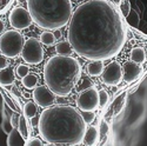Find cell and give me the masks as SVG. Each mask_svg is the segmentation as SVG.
<instances>
[{
  "mask_svg": "<svg viewBox=\"0 0 147 146\" xmlns=\"http://www.w3.org/2000/svg\"><path fill=\"white\" fill-rule=\"evenodd\" d=\"M80 112H81V114L84 117V120L86 121V124H91L92 121L94 120V118H95L94 112H86V111H80Z\"/></svg>",
  "mask_w": 147,
  "mask_h": 146,
  "instance_id": "4316f807",
  "label": "cell"
},
{
  "mask_svg": "<svg viewBox=\"0 0 147 146\" xmlns=\"http://www.w3.org/2000/svg\"><path fill=\"white\" fill-rule=\"evenodd\" d=\"M9 24L14 30H25L32 25V17L27 8L16 7L9 13Z\"/></svg>",
  "mask_w": 147,
  "mask_h": 146,
  "instance_id": "ba28073f",
  "label": "cell"
},
{
  "mask_svg": "<svg viewBox=\"0 0 147 146\" xmlns=\"http://www.w3.org/2000/svg\"><path fill=\"white\" fill-rule=\"evenodd\" d=\"M38 130L46 143L77 146L84 143L87 124L78 108L69 105H55L41 112Z\"/></svg>",
  "mask_w": 147,
  "mask_h": 146,
  "instance_id": "7a4b0ae2",
  "label": "cell"
},
{
  "mask_svg": "<svg viewBox=\"0 0 147 146\" xmlns=\"http://www.w3.org/2000/svg\"><path fill=\"white\" fill-rule=\"evenodd\" d=\"M38 81H39V78L34 73H28L26 77L22 78V85L27 90H34L36 87V85H38Z\"/></svg>",
  "mask_w": 147,
  "mask_h": 146,
  "instance_id": "ac0fdd59",
  "label": "cell"
},
{
  "mask_svg": "<svg viewBox=\"0 0 147 146\" xmlns=\"http://www.w3.org/2000/svg\"><path fill=\"white\" fill-rule=\"evenodd\" d=\"M16 77H14V71L11 67H6L0 70V85L3 86H9L14 82Z\"/></svg>",
  "mask_w": 147,
  "mask_h": 146,
  "instance_id": "5bb4252c",
  "label": "cell"
},
{
  "mask_svg": "<svg viewBox=\"0 0 147 146\" xmlns=\"http://www.w3.org/2000/svg\"><path fill=\"white\" fill-rule=\"evenodd\" d=\"M19 3H25V1H27V0H18Z\"/></svg>",
  "mask_w": 147,
  "mask_h": 146,
  "instance_id": "ab89813d",
  "label": "cell"
},
{
  "mask_svg": "<svg viewBox=\"0 0 147 146\" xmlns=\"http://www.w3.org/2000/svg\"><path fill=\"white\" fill-rule=\"evenodd\" d=\"M109 101V95L106 90L99 91V107H105Z\"/></svg>",
  "mask_w": 147,
  "mask_h": 146,
  "instance_id": "cb8c5ba5",
  "label": "cell"
},
{
  "mask_svg": "<svg viewBox=\"0 0 147 146\" xmlns=\"http://www.w3.org/2000/svg\"><path fill=\"white\" fill-rule=\"evenodd\" d=\"M26 3L32 20L42 30L63 28L73 14L71 0H27Z\"/></svg>",
  "mask_w": 147,
  "mask_h": 146,
  "instance_id": "277c9868",
  "label": "cell"
},
{
  "mask_svg": "<svg viewBox=\"0 0 147 146\" xmlns=\"http://www.w3.org/2000/svg\"><path fill=\"white\" fill-rule=\"evenodd\" d=\"M142 73V67L140 64H137L134 62H126L122 67V78L127 82H133L134 80H137L140 74Z\"/></svg>",
  "mask_w": 147,
  "mask_h": 146,
  "instance_id": "8fae6325",
  "label": "cell"
},
{
  "mask_svg": "<svg viewBox=\"0 0 147 146\" xmlns=\"http://www.w3.org/2000/svg\"><path fill=\"white\" fill-rule=\"evenodd\" d=\"M27 146H42V141L39 138H33L28 141Z\"/></svg>",
  "mask_w": 147,
  "mask_h": 146,
  "instance_id": "f546056e",
  "label": "cell"
},
{
  "mask_svg": "<svg viewBox=\"0 0 147 146\" xmlns=\"http://www.w3.org/2000/svg\"><path fill=\"white\" fill-rule=\"evenodd\" d=\"M31 119H32V125H38V124H39V118L33 117V118H31Z\"/></svg>",
  "mask_w": 147,
  "mask_h": 146,
  "instance_id": "d590c367",
  "label": "cell"
},
{
  "mask_svg": "<svg viewBox=\"0 0 147 146\" xmlns=\"http://www.w3.org/2000/svg\"><path fill=\"white\" fill-rule=\"evenodd\" d=\"M21 58L28 65H39L44 60V48L41 41L35 38H28L24 44Z\"/></svg>",
  "mask_w": 147,
  "mask_h": 146,
  "instance_id": "8992f818",
  "label": "cell"
},
{
  "mask_svg": "<svg viewBox=\"0 0 147 146\" xmlns=\"http://www.w3.org/2000/svg\"><path fill=\"white\" fill-rule=\"evenodd\" d=\"M20 116L21 114H19L18 112H13V114L11 116V123H12V125H13V127H18Z\"/></svg>",
  "mask_w": 147,
  "mask_h": 146,
  "instance_id": "f1b7e54d",
  "label": "cell"
},
{
  "mask_svg": "<svg viewBox=\"0 0 147 146\" xmlns=\"http://www.w3.org/2000/svg\"><path fill=\"white\" fill-rule=\"evenodd\" d=\"M24 36L18 30H9L0 35V52L6 58H17L21 54Z\"/></svg>",
  "mask_w": 147,
  "mask_h": 146,
  "instance_id": "5b68a950",
  "label": "cell"
},
{
  "mask_svg": "<svg viewBox=\"0 0 147 146\" xmlns=\"http://www.w3.org/2000/svg\"><path fill=\"white\" fill-rule=\"evenodd\" d=\"M0 146H7V133L0 126Z\"/></svg>",
  "mask_w": 147,
  "mask_h": 146,
  "instance_id": "83f0119b",
  "label": "cell"
},
{
  "mask_svg": "<svg viewBox=\"0 0 147 146\" xmlns=\"http://www.w3.org/2000/svg\"><path fill=\"white\" fill-rule=\"evenodd\" d=\"M112 1H113V4H115V5H120L121 0H112Z\"/></svg>",
  "mask_w": 147,
  "mask_h": 146,
  "instance_id": "74e56055",
  "label": "cell"
},
{
  "mask_svg": "<svg viewBox=\"0 0 147 146\" xmlns=\"http://www.w3.org/2000/svg\"><path fill=\"white\" fill-rule=\"evenodd\" d=\"M8 67V62L5 55H0V70Z\"/></svg>",
  "mask_w": 147,
  "mask_h": 146,
  "instance_id": "4dcf8cb0",
  "label": "cell"
},
{
  "mask_svg": "<svg viewBox=\"0 0 147 146\" xmlns=\"http://www.w3.org/2000/svg\"><path fill=\"white\" fill-rule=\"evenodd\" d=\"M126 18H127V22L132 27L137 28V27L139 26V20H140V18H139V14H138V12H137L136 9H131L129 13H128V16H127Z\"/></svg>",
  "mask_w": 147,
  "mask_h": 146,
  "instance_id": "44dd1931",
  "label": "cell"
},
{
  "mask_svg": "<svg viewBox=\"0 0 147 146\" xmlns=\"http://www.w3.org/2000/svg\"><path fill=\"white\" fill-rule=\"evenodd\" d=\"M7 146H25V138L16 127L7 135Z\"/></svg>",
  "mask_w": 147,
  "mask_h": 146,
  "instance_id": "7c38bea8",
  "label": "cell"
},
{
  "mask_svg": "<svg viewBox=\"0 0 147 146\" xmlns=\"http://www.w3.org/2000/svg\"><path fill=\"white\" fill-rule=\"evenodd\" d=\"M5 31V24L3 20H0V34H3Z\"/></svg>",
  "mask_w": 147,
  "mask_h": 146,
  "instance_id": "e575fe53",
  "label": "cell"
},
{
  "mask_svg": "<svg viewBox=\"0 0 147 146\" xmlns=\"http://www.w3.org/2000/svg\"><path fill=\"white\" fill-rule=\"evenodd\" d=\"M131 60L137 64H144L147 57H146V52H145V48L142 47H134L133 50L131 51Z\"/></svg>",
  "mask_w": 147,
  "mask_h": 146,
  "instance_id": "9a60e30c",
  "label": "cell"
},
{
  "mask_svg": "<svg viewBox=\"0 0 147 146\" xmlns=\"http://www.w3.org/2000/svg\"><path fill=\"white\" fill-rule=\"evenodd\" d=\"M18 130H19V132L21 133V136L25 139L28 137V127H27V121H26L25 116H20L19 124H18Z\"/></svg>",
  "mask_w": 147,
  "mask_h": 146,
  "instance_id": "7402d4cb",
  "label": "cell"
},
{
  "mask_svg": "<svg viewBox=\"0 0 147 146\" xmlns=\"http://www.w3.org/2000/svg\"><path fill=\"white\" fill-rule=\"evenodd\" d=\"M72 51H73V48L69 44V41H60L55 45V52L59 54V55H65V57H68L72 54Z\"/></svg>",
  "mask_w": 147,
  "mask_h": 146,
  "instance_id": "e0dca14e",
  "label": "cell"
},
{
  "mask_svg": "<svg viewBox=\"0 0 147 146\" xmlns=\"http://www.w3.org/2000/svg\"><path fill=\"white\" fill-rule=\"evenodd\" d=\"M126 28L115 6L107 0H90L78 6L68 22L67 39L79 57L109 60L126 44Z\"/></svg>",
  "mask_w": 147,
  "mask_h": 146,
  "instance_id": "6da1fadb",
  "label": "cell"
},
{
  "mask_svg": "<svg viewBox=\"0 0 147 146\" xmlns=\"http://www.w3.org/2000/svg\"><path fill=\"white\" fill-rule=\"evenodd\" d=\"M40 41H41V44H44L46 46H53L57 43V39L52 32L45 31L40 34Z\"/></svg>",
  "mask_w": 147,
  "mask_h": 146,
  "instance_id": "ffe728a7",
  "label": "cell"
},
{
  "mask_svg": "<svg viewBox=\"0 0 147 146\" xmlns=\"http://www.w3.org/2000/svg\"><path fill=\"white\" fill-rule=\"evenodd\" d=\"M145 52H146V57H147V43H146V45H145Z\"/></svg>",
  "mask_w": 147,
  "mask_h": 146,
  "instance_id": "f35d334b",
  "label": "cell"
},
{
  "mask_svg": "<svg viewBox=\"0 0 147 146\" xmlns=\"http://www.w3.org/2000/svg\"><path fill=\"white\" fill-rule=\"evenodd\" d=\"M120 9L122 12V14H124L125 17L128 16L129 13V11H131V4H129V0H121V3H120Z\"/></svg>",
  "mask_w": 147,
  "mask_h": 146,
  "instance_id": "484cf974",
  "label": "cell"
},
{
  "mask_svg": "<svg viewBox=\"0 0 147 146\" xmlns=\"http://www.w3.org/2000/svg\"><path fill=\"white\" fill-rule=\"evenodd\" d=\"M4 98H5V101L7 103V105H8V106H9V107H11V108L14 111V110H16V106H14V104H13V103L11 101V99L8 98V97H6V95H4Z\"/></svg>",
  "mask_w": 147,
  "mask_h": 146,
  "instance_id": "1f68e13d",
  "label": "cell"
},
{
  "mask_svg": "<svg viewBox=\"0 0 147 146\" xmlns=\"http://www.w3.org/2000/svg\"><path fill=\"white\" fill-rule=\"evenodd\" d=\"M80 76L81 66L71 55H54L44 67L45 84L57 97H67L77 86Z\"/></svg>",
  "mask_w": 147,
  "mask_h": 146,
  "instance_id": "3957f363",
  "label": "cell"
},
{
  "mask_svg": "<svg viewBox=\"0 0 147 146\" xmlns=\"http://www.w3.org/2000/svg\"><path fill=\"white\" fill-rule=\"evenodd\" d=\"M77 107L86 112L96 111L99 108V91L93 86L81 91L77 98Z\"/></svg>",
  "mask_w": 147,
  "mask_h": 146,
  "instance_id": "52a82bcc",
  "label": "cell"
},
{
  "mask_svg": "<svg viewBox=\"0 0 147 146\" xmlns=\"http://www.w3.org/2000/svg\"><path fill=\"white\" fill-rule=\"evenodd\" d=\"M104 62L101 60H92V62L86 66V71L88 73V76L91 77H99L104 72Z\"/></svg>",
  "mask_w": 147,
  "mask_h": 146,
  "instance_id": "4fadbf2b",
  "label": "cell"
},
{
  "mask_svg": "<svg viewBox=\"0 0 147 146\" xmlns=\"http://www.w3.org/2000/svg\"><path fill=\"white\" fill-rule=\"evenodd\" d=\"M33 99L34 103L40 107H50L55 101V94L48 89L47 86H36L33 90Z\"/></svg>",
  "mask_w": 147,
  "mask_h": 146,
  "instance_id": "30bf717a",
  "label": "cell"
},
{
  "mask_svg": "<svg viewBox=\"0 0 147 146\" xmlns=\"http://www.w3.org/2000/svg\"><path fill=\"white\" fill-rule=\"evenodd\" d=\"M45 146H68L67 144H54V143H47Z\"/></svg>",
  "mask_w": 147,
  "mask_h": 146,
  "instance_id": "836d02e7",
  "label": "cell"
},
{
  "mask_svg": "<svg viewBox=\"0 0 147 146\" xmlns=\"http://www.w3.org/2000/svg\"><path fill=\"white\" fill-rule=\"evenodd\" d=\"M102 81L108 85V86H117L124 80L122 78V67L118 62H112L109 63L102 72Z\"/></svg>",
  "mask_w": 147,
  "mask_h": 146,
  "instance_id": "9c48e42d",
  "label": "cell"
},
{
  "mask_svg": "<svg viewBox=\"0 0 147 146\" xmlns=\"http://www.w3.org/2000/svg\"><path fill=\"white\" fill-rule=\"evenodd\" d=\"M12 93H13V94H16V95H18V97H20V92H19V90L14 86L13 89H12Z\"/></svg>",
  "mask_w": 147,
  "mask_h": 146,
  "instance_id": "8d00e7d4",
  "label": "cell"
},
{
  "mask_svg": "<svg viewBox=\"0 0 147 146\" xmlns=\"http://www.w3.org/2000/svg\"><path fill=\"white\" fill-rule=\"evenodd\" d=\"M30 73V67L27 65H19L17 67V76L19 78H24V77H26L27 74Z\"/></svg>",
  "mask_w": 147,
  "mask_h": 146,
  "instance_id": "d4e9b609",
  "label": "cell"
},
{
  "mask_svg": "<svg viewBox=\"0 0 147 146\" xmlns=\"http://www.w3.org/2000/svg\"><path fill=\"white\" fill-rule=\"evenodd\" d=\"M98 140V130L95 126H91L86 130V133H85L84 137V143L87 146H93Z\"/></svg>",
  "mask_w": 147,
  "mask_h": 146,
  "instance_id": "2e32d148",
  "label": "cell"
},
{
  "mask_svg": "<svg viewBox=\"0 0 147 146\" xmlns=\"http://www.w3.org/2000/svg\"><path fill=\"white\" fill-rule=\"evenodd\" d=\"M53 34H54V36H55V39H57V40L61 38V32H60V30H55V31L53 32Z\"/></svg>",
  "mask_w": 147,
  "mask_h": 146,
  "instance_id": "d6a6232c",
  "label": "cell"
},
{
  "mask_svg": "<svg viewBox=\"0 0 147 146\" xmlns=\"http://www.w3.org/2000/svg\"><path fill=\"white\" fill-rule=\"evenodd\" d=\"M22 110H24V116L26 118H33V117H35L36 113H38V105L33 101H28L25 104Z\"/></svg>",
  "mask_w": 147,
  "mask_h": 146,
  "instance_id": "d6986e66",
  "label": "cell"
},
{
  "mask_svg": "<svg viewBox=\"0 0 147 146\" xmlns=\"http://www.w3.org/2000/svg\"><path fill=\"white\" fill-rule=\"evenodd\" d=\"M1 127H3V130L7 133V135L14 128L13 125H12V123H11V117H9V116L4 114V119H3V123H1Z\"/></svg>",
  "mask_w": 147,
  "mask_h": 146,
  "instance_id": "603a6c76",
  "label": "cell"
}]
</instances>
